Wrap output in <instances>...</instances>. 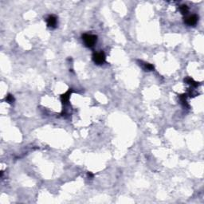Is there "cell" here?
Instances as JSON below:
<instances>
[{"label": "cell", "mask_w": 204, "mask_h": 204, "mask_svg": "<svg viewBox=\"0 0 204 204\" xmlns=\"http://www.w3.org/2000/svg\"><path fill=\"white\" fill-rule=\"evenodd\" d=\"M105 54L104 52L100 51V52H95L92 54V60L94 61V63L98 65H103L105 62Z\"/></svg>", "instance_id": "7a4b0ae2"}, {"label": "cell", "mask_w": 204, "mask_h": 204, "mask_svg": "<svg viewBox=\"0 0 204 204\" xmlns=\"http://www.w3.org/2000/svg\"><path fill=\"white\" fill-rule=\"evenodd\" d=\"M82 40L84 42L85 46L86 47H92L96 43L97 41V36L94 34H84L82 35Z\"/></svg>", "instance_id": "6da1fadb"}, {"label": "cell", "mask_w": 204, "mask_h": 204, "mask_svg": "<svg viewBox=\"0 0 204 204\" xmlns=\"http://www.w3.org/2000/svg\"><path fill=\"white\" fill-rule=\"evenodd\" d=\"M88 178H92V177H93V175H92L91 172H88Z\"/></svg>", "instance_id": "30bf717a"}, {"label": "cell", "mask_w": 204, "mask_h": 204, "mask_svg": "<svg viewBox=\"0 0 204 204\" xmlns=\"http://www.w3.org/2000/svg\"><path fill=\"white\" fill-rule=\"evenodd\" d=\"M180 11L182 15H187V13L189 12V7H188L187 5H181L180 7Z\"/></svg>", "instance_id": "ba28073f"}, {"label": "cell", "mask_w": 204, "mask_h": 204, "mask_svg": "<svg viewBox=\"0 0 204 204\" xmlns=\"http://www.w3.org/2000/svg\"><path fill=\"white\" fill-rule=\"evenodd\" d=\"M72 92L73 89L72 88H69L67 92L61 96V101L62 102V104H66L68 103L69 100V98H70V96H71V94H72Z\"/></svg>", "instance_id": "5b68a950"}, {"label": "cell", "mask_w": 204, "mask_h": 204, "mask_svg": "<svg viewBox=\"0 0 204 204\" xmlns=\"http://www.w3.org/2000/svg\"><path fill=\"white\" fill-rule=\"evenodd\" d=\"M184 81L188 85H191V86H194V87H197V86H199V82H196L195 81L192 79L191 77H187V78H185L184 79Z\"/></svg>", "instance_id": "52a82bcc"}, {"label": "cell", "mask_w": 204, "mask_h": 204, "mask_svg": "<svg viewBox=\"0 0 204 204\" xmlns=\"http://www.w3.org/2000/svg\"><path fill=\"white\" fill-rule=\"evenodd\" d=\"M140 65L142 66V68L144 69L145 71H152L154 70V66L150 63H146V62H143V61H140Z\"/></svg>", "instance_id": "8992f818"}, {"label": "cell", "mask_w": 204, "mask_h": 204, "mask_svg": "<svg viewBox=\"0 0 204 204\" xmlns=\"http://www.w3.org/2000/svg\"><path fill=\"white\" fill-rule=\"evenodd\" d=\"M47 26L50 28H55L57 24V18L54 15H50L46 19Z\"/></svg>", "instance_id": "277c9868"}, {"label": "cell", "mask_w": 204, "mask_h": 204, "mask_svg": "<svg viewBox=\"0 0 204 204\" xmlns=\"http://www.w3.org/2000/svg\"><path fill=\"white\" fill-rule=\"evenodd\" d=\"M199 20V17L196 15H191L184 18V22L188 26H195Z\"/></svg>", "instance_id": "3957f363"}, {"label": "cell", "mask_w": 204, "mask_h": 204, "mask_svg": "<svg viewBox=\"0 0 204 204\" xmlns=\"http://www.w3.org/2000/svg\"><path fill=\"white\" fill-rule=\"evenodd\" d=\"M5 100H6L7 103H9V104H12L13 102L15 101V98H14L13 95H11V94H8L7 96H6Z\"/></svg>", "instance_id": "9c48e42d"}]
</instances>
